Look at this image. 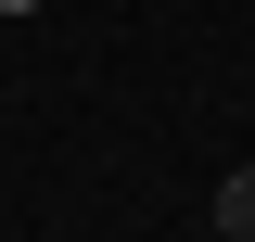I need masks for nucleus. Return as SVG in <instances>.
<instances>
[{"instance_id": "obj_1", "label": "nucleus", "mask_w": 255, "mask_h": 242, "mask_svg": "<svg viewBox=\"0 0 255 242\" xmlns=\"http://www.w3.org/2000/svg\"><path fill=\"white\" fill-rule=\"evenodd\" d=\"M217 230H230V242H255V166H243V179L217 191Z\"/></svg>"}, {"instance_id": "obj_2", "label": "nucleus", "mask_w": 255, "mask_h": 242, "mask_svg": "<svg viewBox=\"0 0 255 242\" xmlns=\"http://www.w3.org/2000/svg\"><path fill=\"white\" fill-rule=\"evenodd\" d=\"M0 13H13V26H26V13H38V0H0Z\"/></svg>"}]
</instances>
